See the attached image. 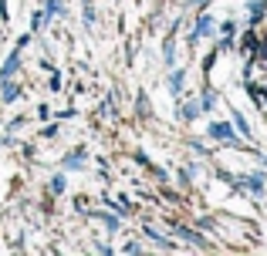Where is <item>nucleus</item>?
Wrapping results in <instances>:
<instances>
[{
  "mask_svg": "<svg viewBox=\"0 0 267 256\" xmlns=\"http://www.w3.org/2000/svg\"><path fill=\"white\" fill-rule=\"evenodd\" d=\"M210 135L220 138V142H233V131H230L227 125H210Z\"/></svg>",
  "mask_w": 267,
  "mask_h": 256,
  "instance_id": "obj_1",
  "label": "nucleus"
},
{
  "mask_svg": "<svg viewBox=\"0 0 267 256\" xmlns=\"http://www.w3.org/2000/svg\"><path fill=\"white\" fill-rule=\"evenodd\" d=\"M176 233H179L183 239H190V243H196V246H207V239H203V236H196L193 229H183V226H176Z\"/></svg>",
  "mask_w": 267,
  "mask_h": 256,
  "instance_id": "obj_2",
  "label": "nucleus"
},
{
  "mask_svg": "<svg viewBox=\"0 0 267 256\" xmlns=\"http://www.w3.org/2000/svg\"><path fill=\"white\" fill-rule=\"evenodd\" d=\"M213 101H216V94H213V91H207V94H203V108H207V111L213 108Z\"/></svg>",
  "mask_w": 267,
  "mask_h": 256,
  "instance_id": "obj_3",
  "label": "nucleus"
},
{
  "mask_svg": "<svg viewBox=\"0 0 267 256\" xmlns=\"http://www.w3.org/2000/svg\"><path fill=\"white\" fill-rule=\"evenodd\" d=\"M3 98H7V101H10V98H17V88H14V85H7V88H3Z\"/></svg>",
  "mask_w": 267,
  "mask_h": 256,
  "instance_id": "obj_4",
  "label": "nucleus"
},
{
  "mask_svg": "<svg viewBox=\"0 0 267 256\" xmlns=\"http://www.w3.org/2000/svg\"><path fill=\"white\" fill-rule=\"evenodd\" d=\"M261 162H267V159H261Z\"/></svg>",
  "mask_w": 267,
  "mask_h": 256,
  "instance_id": "obj_5",
  "label": "nucleus"
}]
</instances>
